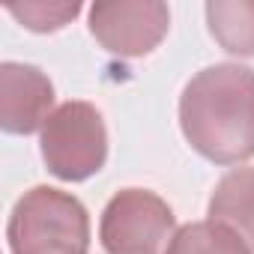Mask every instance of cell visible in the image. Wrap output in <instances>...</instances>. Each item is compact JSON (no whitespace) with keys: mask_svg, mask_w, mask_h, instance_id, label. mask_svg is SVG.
Wrapping results in <instances>:
<instances>
[{"mask_svg":"<svg viewBox=\"0 0 254 254\" xmlns=\"http://www.w3.org/2000/svg\"><path fill=\"white\" fill-rule=\"evenodd\" d=\"M180 129L194 153L215 165L254 156V69L215 63L200 69L180 96Z\"/></svg>","mask_w":254,"mask_h":254,"instance_id":"6da1fadb","label":"cell"},{"mask_svg":"<svg viewBox=\"0 0 254 254\" xmlns=\"http://www.w3.org/2000/svg\"><path fill=\"white\" fill-rule=\"evenodd\" d=\"M6 239L12 254H87L90 215L75 194L36 186L12 206Z\"/></svg>","mask_w":254,"mask_h":254,"instance_id":"7a4b0ae2","label":"cell"},{"mask_svg":"<svg viewBox=\"0 0 254 254\" xmlns=\"http://www.w3.org/2000/svg\"><path fill=\"white\" fill-rule=\"evenodd\" d=\"M39 150L48 171L63 183H84L105 168L108 132L90 102H63L42 126Z\"/></svg>","mask_w":254,"mask_h":254,"instance_id":"3957f363","label":"cell"},{"mask_svg":"<svg viewBox=\"0 0 254 254\" xmlns=\"http://www.w3.org/2000/svg\"><path fill=\"white\" fill-rule=\"evenodd\" d=\"M177 227L174 209L150 189H123L102 209L99 239L105 254H162Z\"/></svg>","mask_w":254,"mask_h":254,"instance_id":"277c9868","label":"cell"},{"mask_svg":"<svg viewBox=\"0 0 254 254\" xmlns=\"http://www.w3.org/2000/svg\"><path fill=\"white\" fill-rule=\"evenodd\" d=\"M171 9L159 0L138 3H96L90 6V33L120 57H144L168 36Z\"/></svg>","mask_w":254,"mask_h":254,"instance_id":"5b68a950","label":"cell"},{"mask_svg":"<svg viewBox=\"0 0 254 254\" xmlns=\"http://www.w3.org/2000/svg\"><path fill=\"white\" fill-rule=\"evenodd\" d=\"M54 84L30 63L6 60L0 66V126L9 135L42 132L45 120L54 114Z\"/></svg>","mask_w":254,"mask_h":254,"instance_id":"8992f818","label":"cell"},{"mask_svg":"<svg viewBox=\"0 0 254 254\" xmlns=\"http://www.w3.org/2000/svg\"><path fill=\"white\" fill-rule=\"evenodd\" d=\"M209 221L230 227L254 251V168H236L215 183L209 197Z\"/></svg>","mask_w":254,"mask_h":254,"instance_id":"52a82bcc","label":"cell"},{"mask_svg":"<svg viewBox=\"0 0 254 254\" xmlns=\"http://www.w3.org/2000/svg\"><path fill=\"white\" fill-rule=\"evenodd\" d=\"M206 24L227 54L254 57V0H209Z\"/></svg>","mask_w":254,"mask_h":254,"instance_id":"ba28073f","label":"cell"},{"mask_svg":"<svg viewBox=\"0 0 254 254\" xmlns=\"http://www.w3.org/2000/svg\"><path fill=\"white\" fill-rule=\"evenodd\" d=\"M165 254H251L248 242L218 221L183 224Z\"/></svg>","mask_w":254,"mask_h":254,"instance_id":"9c48e42d","label":"cell"},{"mask_svg":"<svg viewBox=\"0 0 254 254\" xmlns=\"http://www.w3.org/2000/svg\"><path fill=\"white\" fill-rule=\"evenodd\" d=\"M78 12H81V3H24V6H9V15H15L33 33H54V30L66 27Z\"/></svg>","mask_w":254,"mask_h":254,"instance_id":"30bf717a","label":"cell"}]
</instances>
